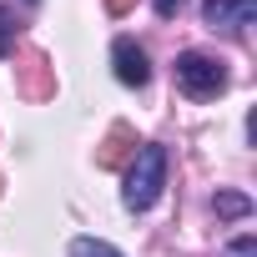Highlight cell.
Instances as JSON below:
<instances>
[{
  "label": "cell",
  "mask_w": 257,
  "mask_h": 257,
  "mask_svg": "<svg viewBox=\"0 0 257 257\" xmlns=\"http://www.w3.org/2000/svg\"><path fill=\"white\" fill-rule=\"evenodd\" d=\"M227 257H257V237H252V232H242L237 242H227Z\"/></svg>",
  "instance_id": "10"
},
{
  "label": "cell",
  "mask_w": 257,
  "mask_h": 257,
  "mask_svg": "<svg viewBox=\"0 0 257 257\" xmlns=\"http://www.w3.org/2000/svg\"><path fill=\"white\" fill-rule=\"evenodd\" d=\"M212 207H217V217H227V222H232V217H247V212H252V202H247L242 192H217V202H212Z\"/></svg>",
  "instance_id": "6"
},
{
  "label": "cell",
  "mask_w": 257,
  "mask_h": 257,
  "mask_svg": "<svg viewBox=\"0 0 257 257\" xmlns=\"http://www.w3.org/2000/svg\"><path fill=\"white\" fill-rule=\"evenodd\" d=\"M257 16V0H202V26L207 31H242Z\"/></svg>",
  "instance_id": "4"
},
{
  "label": "cell",
  "mask_w": 257,
  "mask_h": 257,
  "mask_svg": "<svg viewBox=\"0 0 257 257\" xmlns=\"http://www.w3.org/2000/svg\"><path fill=\"white\" fill-rule=\"evenodd\" d=\"M111 71H116L121 86H132V91H142V86L152 81V61H147V51H142L132 36H116V46H111Z\"/></svg>",
  "instance_id": "3"
},
{
  "label": "cell",
  "mask_w": 257,
  "mask_h": 257,
  "mask_svg": "<svg viewBox=\"0 0 257 257\" xmlns=\"http://www.w3.org/2000/svg\"><path fill=\"white\" fill-rule=\"evenodd\" d=\"M132 6H137V0H106V11H111V16H126Z\"/></svg>",
  "instance_id": "12"
},
{
  "label": "cell",
  "mask_w": 257,
  "mask_h": 257,
  "mask_svg": "<svg viewBox=\"0 0 257 257\" xmlns=\"http://www.w3.org/2000/svg\"><path fill=\"white\" fill-rule=\"evenodd\" d=\"M71 257H121L111 242H101V237H76L71 242Z\"/></svg>",
  "instance_id": "7"
},
{
  "label": "cell",
  "mask_w": 257,
  "mask_h": 257,
  "mask_svg": "<svg viewBox=\"0 0 257 257\" xmlns=\"http://www.w3.org/2000/svg\"><path fill=\"white\" fill-rule=\"evenodd\" d=\"M152 6H157V16H162V21H172V16L187 6V0H152Z\"/></svg>",
  "instance_id": "11"
},
{
  "label": "cell",
  "mask_w": 257,
  "mask_h": 257,
  "mask_svg": "<svg viewBox=\"0 0 257 257\" xmlns=\"http://www.w3.org/2000/svg\"><path fill=\"white\" fill-rule=\"evenodd\" d=\"M172 76H177V91L192 96V101H217L227 91V61L222 56H207V51H182L172 61Z\"/></svg>",
  "instance_id": "2"
},
{
  "label": "cell",
  "mask_w": 257,
  "mask_h": 257,
  "mask_svg": "<svg viewBox=\"0 0 257 257\" xmlns=\"http://www.w3.org/2000/svg\"><path fill=\"white\" fill-rule=\"evenodd\" d=\"M16 26H21V21H16V11H11V6H0V61H6V56H11V46H16Z\"/></svg>",
  "instance_id": "8"
},
{
  "label": "cell",
  "mask_w": 257,
  "mask_h": 257,
  "mask_svg": "<svg viewBox=\"0 0 257 257\" xmlns=\"http://www.w3.org/2000/svg\"><path fill=\"white\" fill-rule=\"evenodd\" d=\"M41 71H46V56H31V81H26V91H31V96H46V81H41Z\"/></svg>",
  "instance_id": "9"
},
{
  "label": "cell",
  "mask_w": 257,
  "mask_h": 257,
  "mask_svg": "<svg viewBox=\"0 0 257 257\" xmlns=\"http://www.w3.org/2000/svg\"><path fill=\"white\" fill-rule=\"evenodd\" d=\"M126 142H132V132H126V126H111V137H106V147H101V167H116L121 157H126Z\"/></svg>",
  "instance_id": "5"
},
{
  "label": "cell",
  "mask_w": 257,
  "mask_h": 257,
  "mask_svg": "<svg viewBox=\"0 0 257 257\" xmlns=\"http://www.w3.org/2000/svg\"><path fill=\"white\" fill-rule=\"evenodd\" d=\"M31 6H36V0H31Z\"/></svg>",
  "instance_id": "13"
},
{
  "label": "cell",
  "mask_w": 257,
  "mask_h": 257,
  "mask_svg": "<svg viewBox=\"0 0 257 257\" xmlns=\"http://www.w3.org/2000/svg\"><path fill=\"white\" fill-rule=\"evenodd\" d=\"M167 167H172V157H167L162 142L137 147L132 167H126V182H121V207L126 212H152L157 197H162V187H167Z\"/></svg>",
  "instance_id": "1"
}]
</instances>
